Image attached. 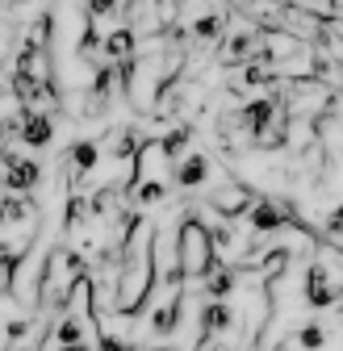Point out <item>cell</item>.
<instances>
[{
    "instance_id": "17",
    "label": "cell",
    "mask_w": 343,
    "mask_h": 351,
    "mask_svg": "<svg viewBox=\"0 0 343 351\" xmlns=\"http://www.w3.org/2000/svg\"><path fill=\"white\" fill-rule=\"evenodd\" d=\"M9 226V217H5V201H0V230H5Z\"/></svg>"
},
{
    "instance_id": "10",
    "label": "cell",
    "mask_w": 343,
    "mask_h": 351,
    "mask_svg": "<svg viewBox=\"0 0 343 351\" xmlns=\"http://www.w3.org/2000/svg\"><path fill=\"white\" fill-rule=\"evenodd\" d=\"M143 130L139 125H117V130H109L105 134V143H101V151L109 155V159H121V163H130L134 155H139V147H143Z\"/></svg>"
},
{
    "instance_id": "9",
    "label": "cell",
    "mask_w": 343,
    "mask_h": 351,
    "mask_svg": "<svg viewBox=\"0 0 343 351\" xmlns=\"http://www.w3.org/2000/svg\"><path fill=\"white\" fill-rule=\"evenodd\" d=\"M180 318H185V289H172V293L163 297V305L151 314V335L172 339V335L180 330Z\"/></svg>"
},
{
    "instance_id": "6",
    "label": "cell",
    "mask_w": 343,
    "mask_h": 351,
    "mask_svg": "<svg viewBox=\"0 0 343 351\" xmlns=\"http://www.w3.org/2000/svg\"><path fill=\"white\" fill-rule=\"evenodd\" d=\"M235 330V305L230 297H205L201 318H197V335H230Z\"/></svg>"
},
{
    "instance_id": "4",
    "label": "cell",
    "mask_w": 343,
    "mask_h": 351,
    "mask_svg": "<svg viewBox=\"0 0 343 351\" xmlns=\"http://www.w3.org/2000/svg\"><path fill=\"white\" fill-rule=\"evenodd\" d=\"M97 163H101V143H93V138H75V143L67 147V155H63V171H67L71 189H75L80 180H88V176L97 171Z\"/></svg>"
},
{
    "instance_id": "16",
    "label": "cell",
    "mask_w": 343,
    "mask_h": 351,
    "mask_svg": "<svg viewBox=\"0 0 343 351\" xmlns=\"http://www.w3.org/2000/svg\"><path fill=\"white\" fill-rule=\"evenodd\" d=\"M143 351H180V347H172V343H163V347H143Z\"/></svg>"
},
{
    "instance_id": "15",
    "label": "cell",
    "mask_w": 343,
    "mask_h": 351,
    "mask_svg": "<svg viewBox=\"0 0 343 351\" xmlns=\"http://www.w3.org/2000/svg\"><path fill=\"white\" fill-rule=\"evenodd\" d=\"M59 351H97V347L84 339V343H59Z\"/></svg>"
},
{
    "instance_id": "7",
    "label": "cell",
    "mask_w": 343,
    "mask_h": 351,
    "mask_svg": "<svg viewBox=\"0 0 343 351\" xmlns=\"http://www.w3.org/2000/svg\"><path fill=\"white\" fill-rule=\"evenodd\" d=\"M209 176H213V163L201 151L180 155L176 163H172V184H176V189H201V184H209Z\"/></svg>"
},
{
    "instance_id": "1",
    "label": "cell",
    "mask_w": 343,
    "mask_h": 351,
    "mask_svg": "<svg viewBox=\"0 0 343 351\" xmlns=\"http://www.w3.org/2000/svg\"><path fill=\"white\" fill-rule=\"evenodd\" d=\"M176 263H180L185 280H205L222 263L218 243H213V226L197 209H185V217L176 222Z\"/></svg>"
},
{
    "instance_id": "2",
    "label": "cell",
    "mask_w": 343,
    "mask_h": 351,
    "mask_svg": "<svg viewBox=\"0 0 343 351\" xmlns=\"http://www.w3.org/2000/svg\"><path fill=\"white\" fill-rule=\"evenodd\" d=\"M255 197H260V189H255L247 176H226V180H218L209 189V197L201 205L213 217H222V222H239V217H247V209L255 205Z\"/></svg>"
},
{
    "instance_id": "13",
    "label": "cell",
    "mask_w": 343,
    "mask_h": 351,
    "mask_svg": "<svg viewBox=\"0 0 343 351\" xmlns=\"http://www.w3.org/2000/svg\"><path fill=\"white\" fill-rule=\"evenodd\" d=\"M97 351H139V343L113 330H97Z\"/></svg>"
},
{
    "instance_id": "11",
    "label": "cell",
    "mask_w": 343,
    "mask_h": 351,
    "mask_svg": "<svg viewBox=\"0 0 343 351\" xmlns=\"http://www.w3.org/2000/svg\"><path fill=\"white\" fill-rule=\"evenodd\" d=\"M167 197V184L163 180H139L134 189H130V201L139 205V209H151V205H159Z\"/></svg>"
},
{
    "instance_id": "18",
    "label": "cell",
    "mask_w": 343,
    "mask_h": 351,
    "mask_svg": "<svg viewBox=\"0 0 343 351\" xmlns=\"http://www.w3.org/2000/svg\"><path fill=\"white\" fill-rule=\"evenodd\" d=\"M13 5H34V0H13Z\"/></svg>"
},
{
    "instance_id": "12",
    "label": "cell",
    "mask_w": 343,
    "mask_h": 351,
    "mask_svg": "<svg viewBox=\"0 0 343 351\" xmlns=\"http://www.w3.org/2000/svg\"><path fill=\"white\" fill-rule=\"evenodd\" d=\"M293 335H297V343H302V351H322V347L331 343V330H327L322 322H302Z\"/></svg>"
},
{
    "instance_id": "8",
    "label": "cell",
    "mask_w": 343,
    "mask_h": 351,
    "mask_svg": "<svg viewBox=\"0 0 343 351\" xmlns=\"http://www.w3.org/2000/svg\"><path fill=\"white\" fill-rule=\"evenodd\" d=\"M139 55V34L130 25H109L101 34V59L105 63H126Z\"/></svg>"
},
{
    "instance_id": "14",
    "label": "cell",
    "mask_w": 343,
    "mask_h": 351,
    "mask_svg": "<svg viewBox=\"0 0 343 351\" xmlns=\"http://www.w3.org/2000/svg\"><path fill=\"white\" fill-rule=\"evenodd\" d=\"M322 234H327L331 243H339V247H343V201L322 217Z\"/></svg>"
},
{
    "instance_id": "3",
    "label": "cell",
    "mask_w": 343,
    "mask_h": 351,
    "mask_svg": "<svg viewBox=\"0 0 343 351\" xmlns=\"http://www.w3.org/2000/svg\"><path fill=\"white\" fill-rule=\"evenodd\" d=\"M172 151H167V143H163V134H147L143 138V147H139V155L130 159V180L139 184V180H163V176L172 171Z\"/></svg>"
},
{
    "instance_id": "5",
    "label": "cell",
    "mask_w": 343,
    "mask_h": 351,
    "mask_svg": "<svg viewBox=\"0 0 343 351\" xmlns=\"http://www.w3.org/2000/svg\"><path fill=\"white\" fill-rule=\"evenodd\" d=\"M51 143H55V117H51V109H25L21 105V147L47 151Z\"/></svg>"
}]
</instances>
